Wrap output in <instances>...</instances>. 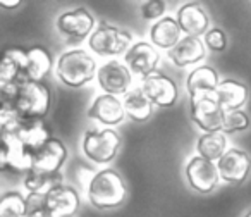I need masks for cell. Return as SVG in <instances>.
Here are the masks:
<instances>
[{
	"mask_svg": "<svg viewBox=\"0 0 251 217\" xmlns=\"http://www.w3.org/2000/svg\"><path fill=\"white\" fill-rule=\"evenodd\" d=\"M217 167H219V174L222 181L229 183V185H241L251 171V159L246 152L230 148L217 162Z\"/></svg>",
	"mask_w": 251,
	"mask_h": 217,
	"instance_id": "obj_15",
	"label": "cell"
},
{
	"mask_svg": "<svg viewBox=\"0 0 251 217\" xmlns=\"http://www.w3.org/2000/svg\"><path fill=\"white\" fill-rule=\"evenodd\" d=\"M198 155L208 159L212 162H219L224 155L229 152L227 148V138L222 131H215V133H205L198 138V145H196Z\"/></svg>",
	"mask_w": 251,
	"mask_h": 217,
	"instance_id": "obj_27",
	"label": "cell"
},
{
	"mask_svg": "<svg viewBox=\"0 0 251 217\" xmlns=\"http://www.w3.org/2000/svg\"><path fill=\"white\" fill-rule=\"evenodd\" d=\"M126 198V185L117 171L101 169L88 181V200L97 209H115Z\"/></svg>",
	"mask_w": 251,
	"mask_h": 217,
	"instance_id": "obj_3",
	"label": "cell"
},
{
	"mask_svg": "<svg viewBox=\"0 0 251 217\" xmlns=\"http://www.w3.org/2000/svg\"><path fill=\"white\" fill-rule=\"evenodd\" d=\"M2 131H11V133H14L16 136L25 143V147L28 148L31 157L47 140L52 138L49 126H47L43 119H21V117H19L14 126H11L9 130H2Z\"/></svg>",
	"mask_w": 251,
	"mask_h": 217,
	"instance_id": "obj_14",
	"label": "cell"
},
{
	"mask_svg": "<svg viewBox=\"0 0 251 217\" xmlns=\"http://www.w3.org/2000/svg\"><path fill=\"white\" fill-rule=\"evenodd\" d=\"M97 81L103 93L114 95V97H124L133 88V73L124 62L112 59L98 67Z\"/></svg>",
	"mask_w": 251,
	"mask_h": 217,
	"instance_id": "obj_7",
	"label": "cell"
},
{
	"mask_svg": "<svg viewBox=\"0 0 251 217\" xmlns=\"http://www.w3.org/2000/svg\"><path fill=\"white\" fill-rule=\"evenodd\" d=\"M67 159V148L59 138L47 140L38 150L33 154V169L47 172H59Z\"/></svg>",
	"mask_w": 251,
	"mask_h": 217,
	"instance_id": "obj_16",
	"label": "cell"
},
{
	"mask_svg": "<svg viewBox=\"0 0 251 217\" xmlns=\"http://www.w3.org/2000/svg\"><path fill=\"white\" fill-rule=\"evenodd\" d=\"M165 9H167V5L162 0H148L141 5V16L147 21H155V19L160 21L162 18H165Z\"/></svg>",
	"mask_w": 251,
	"mask_h": 217,
	"instance_id": "obj_31",
	"label": "cell"
},
{
	"mask_svg": "<svg viewBox=\"0 0 251 217\" xmlns=\"http://www.w3.org/2000/svg\"><path fill=\"white\" fill-rule=\"evenodd\" d=\"M203 42H205V45L208 47L210 50H213V52H224V50H226V47H227V36H226V33H224L222 29L212 28L205 35Z\"/></svg>",
	"mask_w": 251,
	"mask_h": 217,
	"instance_id": "obj_32",
	"label": "cell"
},
{
	"mask_svg": "<svg viewBox=\"0 0 251 217\" xmlns=\"http://www.w3.org/2000/svg\"><path fill=\"white\" fill-rule=\"evenodd\" d=\"M25 217H52L49 203H47V196L28 193V195H26Z\"/></svg>",
	"mask_w": 251,
	"mask_h": 217,
	"instance_id": "obj_29",
	"label": "cell"
},
{
	"mask_svg": "<svg viewBox=\"0 0 251 217\" xmlns=\"http://www.w3.org/2000/svg\"><path fill=\"white\" fill-rule=\"evenodd\" d=\"M95 18L90 14V11L83 7H77L74 11H67L57 18L55 28L60 33L67 43H81L84 40H90L93 35L95 28Z\"/></svg>",
	"mask_w": 251,
	"mask_h": 217,
	"instance_id": "obj_6",
	"label": "cell"
},
{
	"mask_svg": "<svg viewBox=\"0 0 251 217\" xmlns=\"http://www.w3.org/2000/svg\"><path fill=\"white\" fill-rule=\"evenodd\" d=\"M206 55V45L198 36H182V40L167 52V57L177 67H186L203 60Z\"/></svg>",
	"mask_w": 251,
	"mask_h": 217,
	"instance_id": "obj_19",
	"label": "cell"
},
{
	"mask_svg": "<svg viewBox=\"0 0 251 217\" xmlns=\"http://www.w3.org/2000/svg\"><path fill=\"white\" fill-rule=\"evenodd\" d=\"M150 40L151 45L157 49H165L167 52L174 49L182 40V29L177 19L165 16L160 21H155V25H151L150 28Z\"/></svg>",
	"mask_w": 251,
	"mask_h": 217,
	"instance_id": "obj_22",
	"label": "cell"
},
{
	"mask_svg": "<svg viewBox=\"0 0 251 217\" xmlns=\"http://www.w3.org/2000/svg\"><path fill=\"white\" fill-rule=\"evenodd\" d=\"M53 60L45 47H31L28 49V60H26L25 80L42 81L52 71Z\"/></svg>",
	"mask_w": 251,
	"mask_h": 217,
	"instance_id": "obj_25",
	"label": "cell"
},
{
	"mask_svg": "<svg viewBox=\"0 0 251 217\" xmlns=\"http://www.w3.org/2000/svg\"><path fill=\"white\" fill-rule=\"evenodd\" d=\"M88 117L97 121V123L103 124L105 128L117 126L126 117L124 104H122V100L119 97L101 93V95H98L93 100V104L90 105V108H88Z\"/></svg>",
	"mask_w": 251,
	"mask_h": 217,
	"instance_id": "obj_12",
	"label": "cell"
},
{
	"mask_svg": "<svg viewBox=\"0 0 251 217\" xmlns=\"http://www.w3.org/2000/svg\"><path fill=\"white\" fill-rule=\"evenodd\" d=\"M158 62H160V54L148 42L133 43L124 55V64L129 67L131 73L140 76L141 81L155 74Z\"/></svg>",
	"mask_w": 251,
	"mask_h": 217,
	"instance_id": "obj_11",
	"label": "cell"
},
{
	"mask_svg": "<svg viewBox=\"0 0 251 217\" xmlns=\"http://www.w3.org/2000/svg\"><path fill=\"white\" fill-rule=\"evenodd\" d=\"M47 203L52 217H73L79 209V193L73 186H59L47 195Z\"/></svg>",
	"mask_w": 251,
	"mask_h": 217,
	"instance_id": "obj_21",
	"label": "cell"
},
{
	"mask_svg": "<svg viewBox=\"0 0 251 217\" xmlns=\"http://www.w3.org/2000/svg\"><path fill=\"white\" fill-rule=\"evenodd\" d=\"M2 169L14 172H26L33 169V157L21 140L11 131H2Z\"/></svg>",
	"mask_w": 251,
	"mask_h": 217,
	"instance_id": "obj_9",
	"label": "cell"
},
{
	"mask_svg": "<svg viewBox=\"0 0 251 217\" xmlns=\"http://www.w3.org/2000/svg\"><path fill=\"white\" fill-rule=\"evenodd\" d=\"M91 52L100 57H115L121 55L131 49L133 45V36L129 31L119 29L117 26H110L107 23H101L97 26L93 35L88 40Z\"/></svg>",
	"mask_w": 251,
	"mask_h": 217,
	"instance_id": "obj_5",
	"label": "cell"
},
{
	"mask_svg": "<svg viewBox=\"0 0 251 217\" xmlns=\"http://www.w3.org/2000/svg\"><path fill=\"white\" fill-rule=\"evenodd\" d=\"M186 178H188L191 188L198 193L205 195V193L213 191L220 181L217 162L208 161L201 155H195L189 159L188 165H186Z\"/></svg>",
	"mask_w": 251,
	"mask_h": 217,
	"instance_id": "obj_10",
	"label": "cell"
},
{
	"mask_svg": "<svg viewBox=\"0 0 251 217\" xmlns=\"http://www.w3.org/2000/svg\"><path fill=\"white\" fill-rule=\"evenodd\" d=\"M52 102L50 88L43 81H19L11 105L21 119H43Z\"/></svg>",
	"mask_w": 251,
	"mask_h": 217,
	"instance_id": "obj_1",
	"label": "cell"
},
{
	"mask_svg": "<svg viewBox=\"0 0 251 217\" xmlns=\"http://www.w3.org/2000/svg\"><path fill=\"white\" fill-rule=\"evenodd\" d=\"M26 196L19 191H9L0 200V217H25Z\"/></svg>",
	"mask_w": 251,
	"mask_h": 217,
	"instance_id": "obj_28",
	"label": "cell"
},
{
	"mask_svg": "<svg viewBox=\"0 0 251 217\" xmlns=\"http://www.w3.org/2000/svg\"><path fill=\"white\" fill-rule=\"evenodd\" d=\"M57 76L66 86L69 88H81L93 81L97 76L98 67L97 60L88 50L73 49L64 52L57 60Z\"/></svg>",
	"mask_w": 251,
	"mask_h": 217,
	"instance_id": "obj_2",
	"label": "cell"
},
{
	"mask_svg": "<svg viewBox=\"0 0 251 217\" xmlns=\"http://www.w3.org/2000/svg\"><path fill=\"white\" fill-rule=\"evenodd\" d=\"M179 26L186 36H201L210 31V18L206 11L198 4H184L177 11Z\"/></svg>",
	"mask_w": 251,
	"mask_h": 217,
	"instance_id": "obj_18",
	"label": "cell"
},
{
	"mask_svg": "<svg viewBox=\"0 0 251 217\" xmlns=\"http://www.w3.org/2000/svg\"><path fill=\"white\" fill-rule=\"evenodd\" d=\"M248 126H250V116L244 110H230L226 112L222 133H237V131H244Z\"/></svg>",
	"mask_w": 251,
	"mask_h": 217,
	"instance_id": "obj_30",
	"label": "cell"
},
{
	"mask_svg": "<svg viewBox=\"0 0 251 217\" xmlns=\"http://www.w3.org/2000/svg\"><path fill=\"white\" fill-rule=\"evenodd\" d=\"M26 60H28V50L19 47H7L0 60V84L25 81Z\"/></svg>",
	"mask_w": 251,
	"mask_h": 217,
	"instance_id": "obj_17",
	"label": "cell"
},
{
	"mask_svg": "<svg viewBox=\"0 0 251 217\" xmlns=\"http://www.w3.org/2000/svg\"><path fill=\"white\" fill-rule=\"evenodd\" d=\"M220 84V78L213 67L210 66H198L189 73L186 86H188L191 100L206 95H215L217 88Z\"/></svg>",
	"mask_w": 251,
	"mask_h": 217,
	"instance_id": "obj_20",
	"label": "cell"
},
{
	"mask_svg": "<svg viewBox=\"0 0 251 217\" xmlns=\"http://www.w3.org/2000/svg\"><path fill=\"white\" fill-rule=\"evenodd\" d=\"M0 5H2V7H5V9H16V7H19V5H21V0H2V2H0Z\"/></svg>",
	"mask_w": 251,
	"mask_h": 217,
	"instance_id": "obj_33",
	"label": "cell"
},
{
	"mask_svg": "<svg viewBox=\"0 0 251 217\" xmlns=\"http://www.w3.org/2000/svg\"><path fill=\"white\" fill-rule=\"evenodd\" d=\"M141 90L147 93L151 104L158 105V107H172L179 98L177 84L165 74L155 73L148 76L147 80L141 81Z\"/></svg>",
	"mask_w": 251,
	"mask_h": 217,
	"instance_id": "obj_13",
	"label": "cell"
},
{
	"mask_svg": "<svg viewBox=\"0 0 251 217\" xmlns=\"http://www.w3.org/2000/svg\"><path fill=\"white\" fill-rule=\"evenodd\" d=\"M121 147V136L112 128H95L84 133L83 154L95 164H108L115 159Z\"/></svg>",
	"mask_w": 251,
	"mask_h": 217,
	"instance_id": "obj_4",
	"label": "cell"
},
{
	"mask_svg": "<svg viewBox=\"0 0 251 217\" xmlns=\"http://www.w3.org/2000/svg\"><path fill=\"white\" fill-rule=\"evenodd\" d=\"M215 98L224 107L226 112L241 110L248 100V88L243 83L234 80H222L215 91Z\"/></svg>",
	"mask_w": 251,
	"mask_h": 217,
	"instance_id": "obj_23",
	"label": "cell"
},
{
	"mask_svg": "<svg viewBox=\"0 0 251 217\" xmlns=\"http://www.w3.org/2000/svg\"><path fill=\"white\" fill-rule=\"evenodd\" d=\"M122 104H124V110L126 116L129 119L136 121V123H143L153 112V104L151 100L147 97L143 90L140 88H131L127 93L122 97Z\"/></svg>",
	"mask_w": 251,
	"mask_h": 217,
	"instance_id": "obj_24",
	"label": "cell"
},
{
	"mask_svg": "<svg viewBox=\"0 0 251 217\" xmlns=\"http://www.w3.org/2000/svg\"><path fill=\"white\" fill-rule=\"evenodd\" d=\"M62 181L64 178L60 172H47L38 171V169H31L25 178V188L28 190V193L47 196L55 188L62 186Z\"/></svg>",
	"mask_w": 251,
	"mask_h": 217,
	"instance_id": "obj_26",
	"label": "cell"
},
{
	"mask_svg": "<svg viewBox=\"0 0 251 217\" xmlns=\"http://www.w3.org/2000/svg\"><path fill=\"white\" fill-rule=\"evenodd\" d=\"M191 119L200 130L206 133H215V131H222L226 110L219 104L215 95H206V97L191 100Z\"/></svg>",
	"mask_w": 251,
	"mask_h": 217,
	"instance_id": "obj_8",
	"label": "cell"
},
{
	"mask_svg": "<svg viewBox=\"0 0 251 217\" xmlns=\"http://www.w3.org/2000/svg\"><path fill=\"white\" fill-rule=\"evenodd\" d=\"M244 217H251V212H248V214H246V216H244Z\"/></svg>",
	"mask_w": 251,
	"mask_h": 217,
	"instance_id": "obj_34",
	"label": "cell"
}]
</instances>
